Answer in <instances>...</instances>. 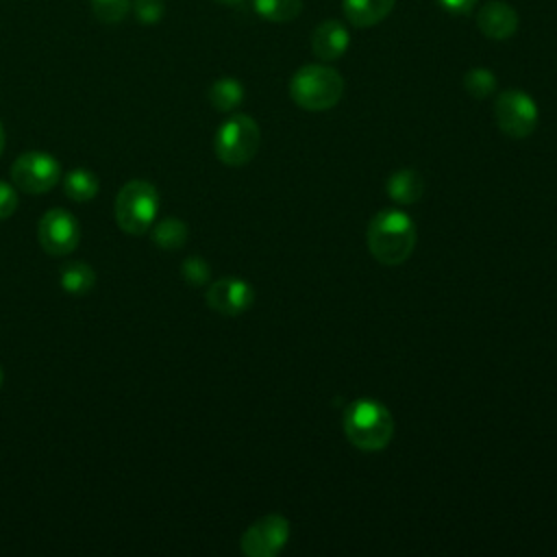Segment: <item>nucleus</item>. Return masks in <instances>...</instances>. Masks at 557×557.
Listing matches in <instances>:
<instances>
[{
	"mask_svg": "<svg viewBox=\"0 0 557 557\" xmlns=\"http://www.w3.org/2000/svg\"><path fill=\"white\" fill-rule=\"evenodd\" d=\"M416 224L400 209H383L368 224V250L383 265L405 263L416 248Z\"/></svg>",
	"mask_w": 557,
	"mask_h": 557,
	"instance_id": "1",
	"label": "nucleus"
},
{
	"mask_svg": "<svg viewBox=\"0 0 557 557\" xmlns=\"http://www.w3.org/2000/svg\"><path fill=\"white\" fill-rule=\"evenodd\" d=\"M344 433L348 442L363 450H383L394 437V418L389 409L374 398H357L344 411Z\"/></svg>",
	"mask_w": 557,
	"mask_h": 557,
	"instance_id": "2",
	"label": "nucleus"
},
{
	"mask_svg": "<svg viewBox=\"0 0 557 557\" xmlns=\"http://www.w3.org/2000/svg\"><path fill=\"white\" fill-rule=\"evenodd\" d=\"M344 94V78L337 70L309 63L296 70L289 81V96L292 100L307 111H326L333 109Z\"/></svg>",
	"mask_w": 557,
	"mask_h": 557,
	"instance_id": "3",
	"label": "nucleus"
},
{
	"mask_svg": "<svg viewBox=\"0 0 557 557\" xmlns=\"http://www.w3.org/2000/svg\"><path fill=\"white\" fill-rule=\"evenodd\" d=\"M159 211L157 187L148 181H128L115 198V222L128 235H144L152 228Z\"/></svg>",
	"mask_w": 557,
	"mask_h": 557,
	"instance_id": "4",
	"label": "nucleus"
},
{
	"mask_svg": "<svg viewBox=\"0 0 557 557\" xmlns=\"http://www.w3.org/2000/svg\"><path fill=\"white\" fill-rule=\"evenodd\" d=\"M261 144V131L250 115H231L215 133V154L222 163L239 168L255 159Z\"/></svg>",
	"mask_w": 557,
	"mask_h": 557,
	"instance_id": "5",
	"label": "nucleus"
},
{
	"mask_svg": "<svg viewBox=\"0 0 557 557\" xmlns=\"http://www.w3.org/2000/svg\"><path fill=\"white\" fill-rule=\"evenodd\" d=\"M494 117L498 128L513 139L529 137L540 120V109L535 100L522 89L500 91L494 102Z\"/></svg>",
	"mask_w": 557,
	"mask_h": 557,
	"instance_id": "6",
	"label": "nucleus"
},
{
	"mask_svg": "<svg viewBox=\"0 0 557 557\" xmlns=\"http://www.w3.org/2000/svg\"><path fill=\"white\" fill-rule=\"evenodd\" d=\"M61 165L48 152H24L11 163V181L26 194H46L59 183Z\"/></svg>",
	"mask_w": 557,
	"mask_h": 557,
	"instance_id": "7",
	"label": "nucleus"
},
{
	"mask_svg": "<svg viewBox=\"0 0 557 557\" xmlns=\"http://www.w3.org/2000/svg\"><path fill=\"white\" fill-rule=\"evenodd\" d=\"M289 540V520L281 513H265L242 535V553L248 557H274Z\"/></svg>",
	"mask_w": 557,
	"mask_h": 557,
	"instance_id": "8",
	"label": "nucleus"
},
{
	"mask_svg": "<svg viewBox=\"0 0 557 557\" xmlns=\"http://www.w3.org/2000/svg\"><path fill=\"white\" fill-rule=\"evenodd\" d=\"M37 239H39L41 248L48 255L65 257V255L74 252L78 242H81L78 220L70 211H65L61 207L50 209L39 220Z\"/></svg>",
	"mask_w": 557,
	"mask_h": 557,
	"instance_id": "9",
	"label": "nucleus"
},
{
	"mask_svg": "<svg viewBox=\"0 0 557 557\" xmlns=\"http://www.w3.org/2000/svg\"><path fill=\"white\" fill-rule=\"evenodd\" d=\"M252 302H255V289L237 276L218 278L207 289V305L222 315H239Z\"/></svg>",
	"mask_w": 557,
	"mask_h": 557,
	"instance_id": "10",
	"label": "nucleus"
},
{
	"mask_svg": "<svg viewBox=\"0 0 557 557\" xmlns=\"http://www.w3.org/2000/svg\"><path fill=\"white\" fill-rule=\"evenodd\" d=\"M476 26L490 39H509L518 30V13L511 4L492 0L479 9Z\"/></svg>",
	"mask_w": 557,
	"mask_h": 557,
	"instance_id": "11",
	"label": "nucleus"
},
{
	"mask_svg": "<svg viewBox=\"0 0 557 557\" xmlns=\"http://www.w3.org/2000/svg\"><path fill=\"white\" fill-rule=\"evenodd\" d=\"M348 46H350V33L337 20H326L318 24L311 35V48L320 61L339 59L348 50Z\"/></svg>",
	"mask_w": 557,
	"mask_h": 557,
	"instance_id": "12",
	"label": "nucleus"
},
{
	"mask_svg": "<svg viewBox=\"0 0 557 557\" xmlns=\"http://www.w3.org/2000/svg\"><path fill=\"white\" fill-rule=\"evenodd\" d=\"M385 191L398 205H413L424 194V178L418 170L403 168V170H396L387 176Z\"/></svg>",
	"mask_w": 557,
	"mask_h": 557,
	"instance_id": "13",
	"label": "nucleus"
},
{
	"mask_svg": "<svg viewBox=\"0 0 557 557\" xmlns=\"http://www.w3.org/2000/svg\"><path fill=\"white\" fill-rule=\"evenodd\" d=\"M394 4L396 0H342L346 20L357 28H370L383 22L392 13Z\"/></svg>",
	"mask_w": 557,
	"mask_h": 557,
	"instance_id": "14",
	"label": "nucleus"
},
{
	"mask_svg": "<svg viewBox=\"0 0 557 557\" xmlns=\"http://www.w3.org/2000/svg\"><path fill=\"white\" fill-rule=\"evenodd\" d=\"M242 100H244V85L233 76H222L213 81L209 87V102L213 104V109L222 113L237 109Z\"/></svg>",
	"mask_w": 557,
	"mask_h": 557,
	"instance_id": "15",
	"label": "nucleus"
},
{
	"mask_svg": "<svg viewBox=\"0 0 557 557\" xmlns=\"http://www.w3.org/2000/svg\"><path fill=\"white\" fill-rule=\"evenodd\" d=\"M96 283V272L85 261H70L61 268V287L72 296H85Z\"/></svg>",
	"mask_w": 557,
	"mask_h": 557,
	"instance_id": "16",
	"label": "nucleus"
},
{
	"mask_svg": "<svg viewBox=\"0 0 557 557\" xmlns=\"http://www.w3.org/2000/svg\"><path fill=\"white\" fill-rule=\"evenodd\" d=\"M63 189H65L67 198H72L76 202H87V200L96 198V194L100 189V181L91 170L76 168V170L65 174Z\"/></svg>",
	"mask_w": 557,
	"mask_h": 557,
	"instance_id": "17",
	"label": "nucleus"
},
{
	"mask_svg": "<svg viewBox=\"0 0 557 557\" xmlns=\"http://www.w3.org/2000/svg\"><path fill=\"white\" fill-rule=\"evenodd\" d=\"M252 9L268 22H292L302 11V0H252Z\"/></svg>",
	"mask_w": 557,
	"mask_h": 557,
	"instance_id": "18",
	"label": "nucleus"
},
{
	"mask_svg": "<svg viewBox=\"0 0 557 557\" xmlns=\"http://www.w3.org/2000/svg\"><path fill=\"white\" fill-rule=\"evenodd\" d=\"M187 239L185 222L176 218H165L159 224H152V242L163 250H176Z\"/></svg>",
	"mask_w": 557,
	"mask_h": 557,
	"instance_id": "19",
	"label": "nucleus"
},
{
	"mask_svg": "<svg viewBox=\"0 0 557 557\" xmlns=\"http://www.w3.org/2000/svg\"><path fill=\"white\" fill-rule=\"evenodd\" d=\"M463 89L476 98V100H483L487 96L494 94L496 89V76L487 70V67H472L466 72L463 76Z\"/></svg>",
	"mask_w": 557,
	"mask_h": 557,
	"instance_id": "20",
	"label": "nucleus"
},
{
	"mask_svg": "<svg viewBox=\"0 0 557 557\" xmlns=\"http://www.w3.org/2000/svg\"><path fill=\"white\" fill-rule=\"evenodd\" d=\"M89 4L102 24H117L131 11V0H89Z\"/></svg>",
	"mask_w": 557,
	"mask_h": 557,
	"instance_id": "21",
	"label": "nucleus"
},
{
	"mask_svg": "<svg viewBox=\"0 0 557 557\" xmlns=\"http://www.w3.org/2000/svg\"><path fill=\"white\" fill-rule=\"evenodd\" d=\"M181 274H183L185 283L200 287L211 278V268L202 257H187L181 265Z\"/></svg>",
	"mask_w": 557,
	"mask_h": 557,
	"instance_id": "22",
	"label": "nucleus"
},
{
	"mask_svg": "<svg viewBox=\"0 0 557 557\" xmlns=\"http://www.w3.org/2000/svg\"><path fill=\"white\" fill-rule=\"evenodd\" d=\"M131 9L141 24H157L165 13L163 0H135Z\"/></svg>",
	"mask_w": 557,
	"mask_h": 557,
	"instance_id": "23",
	"label": "nucleus"
},
{
	"mask_svg": "<svg viewBox=\"0 0 557 557\" xmlns=\"http://www.w3.org/2000/svg\"><path fill=\"white\" fill-rule=\"evenodd\" d=\"M17 209V191L13 185L0 181V220H7Z\"/></svg>",
	"mask_w": 557,
	"mask_h": 557,
	"instance_id": "24",
	"label": "nucleus"
},
{
	"mask_svg": "<svg viewBox=\"0 0 557 557\" xmlns=\"http://www.w3.org/2000/svg\"><path fill=\"white\" fill-rule=\"evenodd\" d=\"M440 7H444L450 13H470L479 0H437Z\"/></svg>",
	"mask_w": 557,
	"mask_h": 557,
	"instance_id": "25",
	"label": "nucleus"
},
{
	"mask_svg": "<svg viewBox=\"0 0 557 557\" xmlns=\"http://www.w3.org/2000/svg\"><path fill=\"white\" fill-rule=\"evenodd\" d=\"M2 150H4V128L0 124V154H2Z\"/></svg>",
	"mask_w": 557,
	"mask_h": 557,
	"instance_id": "26",
	"label": "nucleus"
},
{
	"mask_svg": "<svg viewBox=\"0 0 557 557\" xmlns=\"http://www.w3.org/2000/svg\"><path fill=\"white\" fill-rule=\"evenodd\" d=\"M215 2H222V4H239L242 0H215Z\"/></svg>",
	"mask_w": 557,
	"mask_h": 557,
	"instance_id": "27",
	"label": "nucleus"
},
{
	"mask_svg": "<svg viewBox=\"0 0 557 557\" xmlns=\"http://www.w3.org/2000/svg\"><path fill=\"white\" fill-rule=\"evenodd\" d=\"M0 387H2V368H0Z\"/></svg>",
	"mask_w": 557,
	"mask_h": 557,
	"instance_id": "28",
	"label": "nucleus"
}]
</instances>
